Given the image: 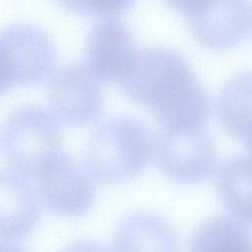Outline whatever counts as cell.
<instances>
[{"instance_id":"1","label":"cell","mask_w":252,"mask_h":252,"mask_svg":"<svg viewBox=\"0 0 252 252\" xmlns=\"http://www.w3.org/2000/svg\"><path fill=\"white\" fill-rule=\"evenodd\" d=\"M121 86L131 99L153 113L160 129H206L210 98L190 63L178 51L164 46L138 49Z\"/></svg>"},{"instance_id":"2","label":"cell","mask_w":252,"mask_h":252,"mask_svg":"<svg viewBox=\"0 0 252 252\" xmlns=\"http://www.w3.org/2000/svg\"><path fill=\"white\" fill-rule=\"evenodd\" d=\"M156 134L132 116H113L90 133L83 150L86 170L96 180L116 184L140 173L154 157Z\"/></svg>"},{"instance_id":"3","label":"cell","mask_w":252,"mask_h":252,"mask_svg":"<svg viewBox=\"0 0 252 252\" xmlns=\"http://www.w3.org/2000/svg\"><path fill=\"white\" fill-rule=\"evenodd\" d=\"M57 118L46 108L26 103L15 108L6 118L1 134L5 158L13 169L29 176L53 154L61 144Z\"/></svg>"},{"instance_id":"4","label":"cell","mask_w":252,"mask_h":252,"mask_svg":"<svg viewBox=\"0 0 252 252\" xmlns=\"http://www.w3.org/2000/svg\"><path fill=\"white\" fill-rule=\"evenodd\" d=\"M32 177L40 203L57 215L80 217L94 202L96 191L93 179L86 168L67 152L53 154Z\"/></svg>"},{"instance_id":"5","label":"cell","mask_w":252,"mask_h":252,"mask_svg":"<svg viewBox=\"0 0 252 252\" xmlns=\"http://www.w3.org/2000/svg\"><path fill=\"white\" fill-rule=\"evenodd\" d=\"M168 4L187 19L195 37L212 49L235 45L250 28L252 11L246 1L174 0Z\"/></svg>"},{"instance_id":"6","label":"cell","mask_w":252,"mask_h":252,"mask_svg":"<svg viewBox=\"0 0 252 252\" xmlns=\"http://www.w3.org/2000/svg\"><path fill=\"white\" fill-rule=\"evenodd\" d=\"M154 157L160 170L179 183H196L209 177L216 166L214 141L206 129L156 134Z\"/></svg>"},{"instance_id":"7","label":"cell","mask_w":252,"mask_h":252,"mask_svg":"<svg viewBox=\"0 0 252 252\" xmlns=\"http://www.w3.org/2000/svg\"><path fill=\"white\" fill-rule=\"evenodd\" d=\"M137 50L132 32L125 22L116 16L102 17L87 33L85 66L97 81L121 83L134 62Z\"/></svg>"},{"instance_id":"8","label":"cell","mask_w":252,"mask_h":252,"mask_svg":"<svg viewBox=\"0 0 252 252\" xmlns=\"http://www.w3.org/2000/svg\"><path fill=\"white\" fill-rule=\"evenodd\" d=\"M49 106L55 117L69 124L96 119L103 107V92L85 65L72 61L55 70L48 83Z\"/></svg>"},{"instance_id":"9","label":"cell","mask_w":252,"mask_h":252,"mask_svg":"<svg viewBox=\"0 0 252 252\" xmlns=\"http://www.w3.org/2000/svg\"><path fill=\"white\" fill-rule=\"evenodd\" d=\"M40 214L41 203L29 177L13 168H0V241L26 237Z\"/></svg>"},{"instance_id":"10","label":"cell","mask_w":252,"mask_h":252,"mask_svg":"<svg viewBox=\"0 0 252 252\" xmlns=\"http://www.w3.org/2000/svg\"><path fill=\"white\" fill-rule=\"evenodd\" d=\"M40 62L39 45L26 23L0 30V94L14 84L37 83Z\"/></svg>"},{"instance_id":"11","label":"cell","mask_w":252,"mask_h":252,"mask_svg":"<svg viewBox=\"0 0 252 252\" xmlns=\"http://www.w3.org/2000/svg\"><path fill=\"white\" fill-rule=\"evenodd\" d=\"M115 252H179L174 227L160 215L137 211L118 222L113 238Z\"/></svg>"},{"instance_id":"12","label":"cell","mask_w":252,"mask_h":252,"mask_svg":"<svg viewBox=\"0 0 252 252\" xmlns=\"http://www.w3.org/2000/svg\"><path fill=\"white\" fill-rule=\"evenodd\" d=\"M216 186L227 211L252 227V157L234 155L220 164Z\"/></svg>"},{"instance_id":"13","label":"cell","mask_w":252,"mask_h":252,"mask_svg":"<svg viewBox=\"0 0 252 252\" xmlns=\"http://www.w3.org/2000/svg\"><path fill=\"white\" fill-rule=\"evenodd\" d=\"M188 252H252V237L244 223L227 215H216L193 232Z\"/></svg>"},{"instance_id":"14","label":"cell","mask_w":252,"mask_h":252,"mask_svg":"<svg viewBox=\"0 0 252 252\" xmlns=\"http://www.w3.org/2000/svg\"><path fill=\"white\" fill-rule=\"evenodd\" d=\"M216 109L223 128L241 140L252 123V70L238 72L223 84Z\"/></svg>"},{"instance_id":"15","label":"cell","mask_w":252,"mask_h":252,"mask_svg":"<svg viewBox=\"0 0 252 252\" xmlns=\"http://www.w3.org/2000/svg\"><path fill=\"white\" fill-rule=\"evenodd\" d=\"M60 4L66 9L80 14L94 15L102 18L117 17L123 14L131 7L133 2L124 0H67L61 1Z\"/></svg>"},{"instance_id":"16","label":"cell","mask_w":252,"mask_h":252,"mask_svg":"<svg viewBox=\"0 0 252 252\" xmlns=\"http://www.w3.org/2000/svg\"><path fill=\"white\" fill-rule=\"evenodd\" d=\"M61 252H111V251L101 243L81 240L68 245Z\"/></svg>"},{"instance_id":"17","label":"cell","mask_w":252,"mask_h":252,"mask_svg":"<svg viewBox=\"0 0 252 252\" xmlns=\"http://www.w3.org/2000/svg\"><path fill=\"white\" fill-rule=\"evenodd\" d=\"M0 252H26V251L18 244L0 241Z\"/></svg>"},{"instance_id":"18","label":"cell","mask_w":252,"mask_h":252,"mask_svg":"<svg viewBox=\"0 0 252 252\" xmlns=\"http://www.w3.org/2000/svg\"><path fill=\"white\" fill-rule=\"evenodd\" d=\"M241 141L244 143L245 147L247 148V150L249 151V153L251 154V157H252V123L247 128L246 132L244 133L243 137L241 138Z\"/></svg>"}]
</instances>
